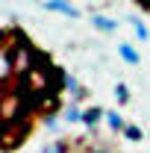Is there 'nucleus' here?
Returning a JSON list of instances; mask_svg holds the SVG:
<instances>
[{
	"label": "nucleus",
	"instance_id": "nucleus-4",
	"mask_svg": "<svg viewBox=\"0 0 150 153\" xmlns=\"http://www.w3.org/2000/svg\"><path fill=\"white\" fill-rule=\"evenodd\" d=\"M100 118H106V112H103V109H97V106H91V109H85V112H82L79 121L91 130V127H97V121H100Z\"/></svg>",
	"mask_w": 150,
	"mask_h": 153
},
{
	"label": "nucleus",
	"instance_id": "nucleus-9",
	"mask_svg": "<svg viewBox=\"0 0 150 153\" xmlns=\"http://www.w3.org/2000/svg\"><path fill=\"white\" fill-rule=\"evenodd\" d=\"M115 94H118V100H121V103H127V100H130V88L121 82V85H115Z\"/></svg>",
	"mask_w": 150,
	"mask_h": 153
},
{
	"label": "nucleus",
	"instance_id": "nucleus-3",
	"mask_svg": "<svg viewBox=\"0 0 150 153\" xmlns=\"http://www.w3.org/2000/svg\"><path fill=\"white\" fill-rule=\"evenodd\" d=\"M118 56L124 59L127 65H138V62H141V56H138V50H135L132 44H127V41H124V44H118Z\"/></svg>",
	"mask_w": 150,
	"mask_h": 153
},
{
	"label": "nucleus",
	"instance_id": "nucleus-1",
	"mask_svg": "<svg viewBox=\"0 0 150 153\" xmlns=\"http://www.w3.org/2000/svg\"><path fill=\"white\" fill-rule=\"evenodd\" d=\"M44 9L56 12V15H65V18H79V9L71 0H44Z\"/></svg>",
	"mask_w": 150,
	"mask_h": 153
},
{
	"label": "nucleus",
	"instance_id": "nucleus-10",
	"mask_svg": "<svg viewBox=\"0 0 150 153\" xmlns=\"http://www.w3.org/2000/svg\"><path fill=\"white\" fill-rule=\"evenodd\" d=\"M79 118H82V112H79L76 106H68V109H65V121H79Z\"/></svg>",
	"mask_w": 150,
	"mask_h": 153
},
{
	"label": "nucleus",
	"instance_id": "nucleus-5",
	"mask_svg": "<svg viewBox=\"0 0 150 153\" xmlns=\"http://www.w3.org/2000/svg\"><path fill=\"white\" fill-rule=\"evenodd\" d=\"M106 124H109V130H115V133H124V127H127L124 118L118 112H106Z\"/></svg>",
	"mask_w": 150,
	"mask_h": 153
},
{
	"label": "nucleus",
	"instance_id": "nucleus-7",
	"mask_svg": "<svg viewBox=\"0 0 150 153\" xmlns=\"http://www.w3.org/2000/svg\"><path fill=\"white\" fill-rule=\"evenodd\" d=\"M132 30H135V38H138V41H147V38H150L147 27H144L141 21H135V18H132Z\"/></svg>",
	"mask_w": 150,
	"mask_h": 153
},
{
	"label": "nucleus",
	"instance_id": "nucleus-2",
	"mask_svg": "<svg viewBox=\"0 0 150 153\" xmlns=\"http://www.w3.org/2000/svg\"><path fill=\"white\" fill-rule=\"evenodd\" d=\"M91 27H97L100 33H115L118 30V21L109 15H91Z\"/></svg>",
	"mask_w": 150,
	"mask_h": 153
},
{
	"label": "nucleus",
	"instance_id": "nucleus-11",
	"mask_svg": "<svg viewBox=\"0 0 150 153\" xmlns=\"http://www.w3.org/2000/svg\"><path fill=\"white\" fill-rule=\"evenodd\" d=\"M135 3H138V6L144 9V12H150V0H135Z\"/></svg>",
	"mask_w": 150,
	"mask_h": 153
},
{
	"label": "nucleus",
	"instance_id": "nucleus-8",
	"mask_svg": "<svg viewBox=\"0 0 150 153\" xmlns=\"http://www.w3.org/2000/svg\"><path fill=\"white\" fill-rule=\"evenodd\" d=\"M124 135H127L130 141H138V138H141V130H138V127H132V124H127V127H124Z\"/></svg>",
	"mask_w": 150,
	"mask_h": 153
},
{
	"label": "nucleus",
	"instance_id": "nucleus-6",
	"mask_svg": "<svg viewBox=\"0 0 150 153\" xmlns=\"http://www.w3.org/2000/svg\"><path fill=\"white\" fill-rule=\"evenodd\" d=\"M41 153H68V144L65 141H50V144H44Z\"/></svg>",
	"mask_w": 150,
	"mask_h": 153
}]
</instances>
